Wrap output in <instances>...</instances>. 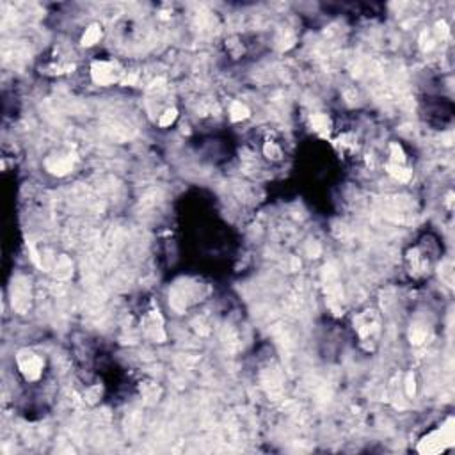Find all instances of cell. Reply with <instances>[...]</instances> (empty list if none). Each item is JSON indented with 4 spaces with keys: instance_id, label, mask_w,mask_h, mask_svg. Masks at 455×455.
I'll list each match as a JSON object with an SVG mask.
<instances>
[{
    "instance_id": "6da1fadb",
    "label": "cell",
    "mask_w": 455,
    "mask_h": 455,
    "mask_svg": "<svg viewBox=\"0 0 455 455\" xmlns=\"http://www.w3.org/2000/svg\"><path fill=\"white\" fill-rule=\"evenodd\" d=\"M452 420L448 422V425H445L441 430H435V432L425 435L422 441L418 443V452L420 453H439L445 452L446 448L453 446V434H452V427H450Z\"/></svg>"
},
{
    "instance_id": "7a4b0ae2",
    "label": "cell",
    "mask_w": 455,
    "mask_h": 455,
    "mask_svg": "<svg viewBox=\"0 0 455 455\" xmlns=\"http://www.w3.org/2000/svg\"><path fill=\"white\" fill-rule=\"evenodd\" d=\"M16 365L20 368L22 375L27 381H37L43 373L45 361L40 354H36L30 349H22L16 354Z\"/></svg>"
},
{
    "instance_id": "3957f363",
    "label": "cell",
    "mask_w": 455,
    "mask_h": 455,
    "mask_svg": "<svg viewBox=\"0 0 455 455\" xmlns=\"http://www.w3.org/2000/svg\"><path fill=\"white\" fill-rule=\"evenodd\" d=\"M91 77L98 86H110L121 80L123 69L114 61H96L91 66Z\"/></svg>"
},
{
    "instance_id": "277c9868",
    "label": "cell",
    "mask_w": 455,
    "mask_h": 455,
    "mask_svg": "<svg viewBox=\"0 0 455 455\" xmlns=\"http://www.w3.org/2000/svg\"><path fill=\"white\" fill-rule=\"evenodd\" d=\"M157 313H159V311H157ZM157 313L153 311L151 315H148V317L144 318V322H142V326H144L146 336L153 338L155 342H162V340H164V331H162V318Z\"/></svg>"
},
{
    "instance_id": "5b68a950",
    "label": "cell",
    "mask_w": 455,
    "mask_h": 455,
    "mask_svg": "<svg viewBox=\"0 0 455 455\" xmlns=\"http://www.w3.org/2000/svg\"><path fill=\"white\" fill-rule=\"evenodd\" d=\"M103 32H102V27H100V23H92V25H89L86 29V32H84L82 36V46H92L96 45L100 40H102Z\"/></svg>"
},
{
    "instance_id": "8992f818",
    "label": "cell",
    "mask_w": 455,
    "mask_h": 455,
    "mask_svg": "<svg viewBox=\"0 0 455 455\" xmlns=\"http://www.w3.org/2000/svg\"><path fill=\"white\" fill-rule=\"evenodd\" d=\"M386 171H388L389 175H391L395 180H399V182H409V180H411V175H412L409 169L404 167L402 164H393V162H388V164H386Z\"/></svg>"
},
{
    "instance_id": "52a82bcc",
    "label": "cell",
    "mask_w": 455,
    "mask_h": 455,
    "mask_svg": "<svg viewBox=\"0 0 455 455\" xmlns=\"http://www.w3.org/2000/svg\"><path fill=\"white\" fill-rule=\"evenodd\" d=\"M230 118H231V121H242V119H248L249 118L248 105L238 102V100H235V102L230 105Z\"/></svg>"
},
{
    "instance_id": "ba28073f",
    "label": "cell",
    "mask_w": 455,
    "mask_h": 455,
    "mask_svg": "<svg viewBox=\"0 0 455 455\" xmlns=\"http://www.w3.org/2000/svg\"><path fill=\"white\" fill-rule=\"evenodd\" d=\"M311 126H313L315 132L322 134V136H327L331 130V121L326 114H315L311 118Z\"/></svg>"
},
{
    "instance_id": "9c48e42d",
    "label": "cell",
    "mask_w": 455,
    "mask_h": 455,
    "mask_svg": "<svg viewBox=\"0 0 455 455\" xmlns=\"http://www.w3.org/2000/svg\"><path fill=\"white\" fill-rule=\"evenodd\" d=\"M46 167H48V171L53 173V175H66V173L71 171V162L66 159H57L55 164L46 162Z\"/></svg>"
},
{
    "instance_id": "30bf717a",
    "label": "cell",
    "mask_w": 455,
    "mask_h": 455,
    "mask_svg": "<svg viewBox=\"0 0 455 455\" xmlns=\"http://www.w3.org/2000/svg\"><path fill=\"white\" fill-rule=\"evenodd\" d=\"M389 159H391L393 164H402L406 162V155H404V149L400 148L396 142H391L389 144Z\"/></svg>"
},
{
    "instance_id": "8fae6325",
    "label": "cell",
    "mask_w": 455,
    "mask_h": 455,
    "mask_svg": "<svg viewBox=\"0 0 455 455\" xmlns=\"http://www.w3.org/2000/svg\"><path fill=\"white\" fill-rule=\"evenodd\" d=\"M176 118H178V110H176V109H167L164 114L160 116L159 125L164 126V128H165V126H171L173 123L176 121Z\"/></svg>"
},
{
    "instance_id": "7c38bea8",
    "label": "cell",
    "mask_w": 455,
    "mask_h": 455,
    "mask_svg": "<svg viewBox=\"0 0 455 455\" xmlns=\"http://www.w3.org/2000/svg\"><path fill=\"white\" fill-rule=\"evenodd\" d=\"M263 151H265V155L272 160H279L281 157H283V151H281V148L276 144V142H269V144H265Z\"/></svg>"
},
{
    "instance_id": "4fadbf2b",
    "label": "cell",
    "mask_w": 455,
    "mask_h": 455,
    "mask_svg": "<svg viewBox=\"0 0 455 455\" xmlns=\"http://www.w3.org/2000/svg\"><path fill=\"white\" fill-rule=\"evenodd\" d=\"M435 34L441 37H446V34H448V25H446L445 22H438L435 23Z\"/></svg>"
}]
</instances>
